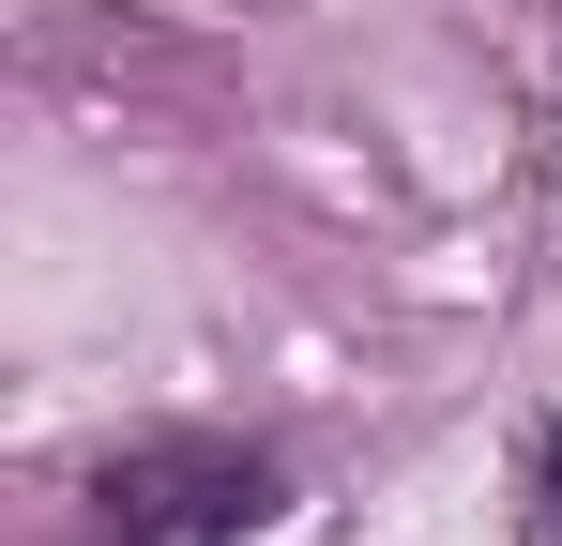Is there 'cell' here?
<instances>
[{
	"label": "cell",
	"instance_id": "cell-1",
	"mask_svg": "<svg viewBox=\"0 0 562 546\" xmlns=\"http://www.w3.org/2000/svg\"><path fill=\"white\" fill-rule=\"evenodd\" d=\"M274 501H289L274 455H244V441H137V455L92 470V532L106 546H244Z\"/></svg>",
	"mask_w": 562,
	"mask_h": 546
},
{
	"label": "cell",
	"instance_id": "cell-2",
	"mask_svg": "<svg viewBox=\"0 0 562 546\" xmlns=\"http://www.w3.org/2000/svg\"><path fill=\"white\" fill-rule=\"evenodd\" d=\"M532 486H548V532H562V425L532 441Z\"/></svg>",
	"mask_w": 562,
	"mask_h": 546
}]
</instances>
